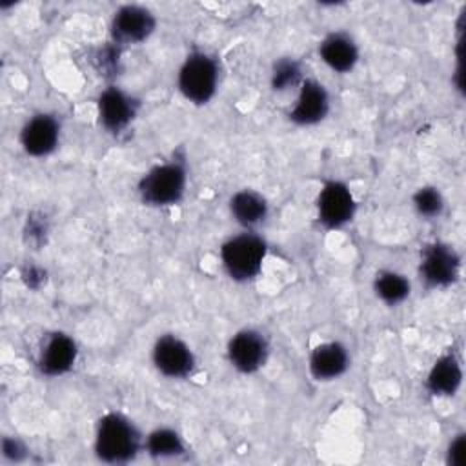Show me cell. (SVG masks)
Segmentation results:
<instances>
[{"label":"cell","instance_id":"cell-20","mask_svg":"<svg viewBox=\"0 0 466 466\" xmlns=\"http://www.w3.org/2000/svg\"><path fill=\"white\" fill-rule=\"evenodd\" d=\"M300 82V67L295 60H280L271 73V86L275 91H284Z\"/></svg>","mask_w":466,"mask_h":466},{"label":"cell","instance_id":"cell-22","mask_svg":"<svg viewBox=\"0 0 466 466\" xmlns=\"http://www.w3.org/2000/svg\"><path fill=\"white\" fill-rule=\"evenodd\" d=\"M464 457H466V439H464V435H459V437L450 444L448 461H450L453 466H461V464L464 462Z\"/></svg>","mask_w":466,"mask_h":466},{"label":"cell","instance_id":"cell-1","mask_svg":"<svg viewBox=\"0 0 466 466\" xmlns=\"http://www.w3.org/2000/svg\"><path fill=\"white\" fill-rule=\"evenodd\" d=\"M140 448V435L133 422L120 413L100 419L95 437V451L106 462H127Z\"/></svg>","mask_w":466,"mask_h":466},{"label":"cell","instance_id":"cell-15","mask_svg":"<svg viewBox=\"0 0 466 466\" xmlns=\"http://www.w3.org/2000/svg\"><path fill=\"white\" fill-rule=\"evenodd\" d=\"M322 60L339 73H346L351 71L353 66L359 60V49L355 46V42L351 40V36H348L346 33H331L328 35L319 49Z\"/></svg>","mask_w":466,"mask_h":466},{"label":"cell","instance_id":"cell-19","mask_svg":"<svg viewBox=\"0 0 466 466\" xmlns=\"http://www.w3.org/2000/svg\"><path fill=\"white\" fill-rule=\"evenodd\" d=\"M375 291L386 304H399L410 293V282L395 271H380L375 279Z\"/></svg>","mask_w":466,"mask_h":466},{"label":"cell","instance_id":"cell-5","mask_svg":"<svg viewBox=\"0 0 466 466\" xmlns=\"http://www.w3.org/2000/svg\"><path fill=\"white\" fill-rule=\"evenodd\" d=\"M317 211L326 228H340L350 222L355 213V200L348 186L339 180L326 182L317 198Z\"/></svg>","mask_w":466,"mask_h":466},{"label":"cell","instance_id":"cell-17","mask_svg":"<svg viewBox=\"0 0 466 466\" xmlns=\"http://www.w3.org/2000/svg\"><path fill=\"white\" fill-rule=\"evenodd\" d=\"M229 209L233 218L246 228H253L260 224L268 215L266 200L258 193L249 189L235 193L229 202Z\"/></svg>","mask_w":466,"mask_h":466},{"label":"cell","instance_id":"cell-8","mask_svg":"<svg viewBox=\"0 0 466 466\" xmlns=\"http://www.w3.org/2000/svg\"><path fill=\"white\" fill-rule=\"evenodd\" d=\"M228 357L238 371L253 373L260 370L268 359V342L258 331L242 329L229 340Z\"/></svg>","mask_w":466,"mask_h":466},{"label":"cell","instance_id":"cell-7","mask_svg":"<svg viewBox=\"0 0 466 466\" xmlns=\"http://www.w3.org/2000/svg\"><path fill=\"white\" fill-rule=\"evenodd\" d=\"M153 362L162 375L182 379L191 373L195 357L184 340L175 335H164L155 342Z\"/></svg>","mask_w":466,"mask_h":466},{"label":"cell","instance_id":"cell-4","mask_svg":"<svg viewBox=\"0 0 466 466\" xmlns=\"http://www.w3.org/2000/svg\"><path fill=\"white\" fill-rule=\"evenodd\" d=\"M186 187V169L178 162H166L151 167L138 184L144 202L151 206H171L178 202Z\"/></svg>","mask_w":466,"mask_h":466},{"label":"cell","instance_id":"cell-12","mask_svg":"<svg viewBox=\"0 0 466 466\" xmlns=\"http://www.w3.org/2000/svg\"><path fill=\"white\" fill-rule=\"evenodd\" d=\"M60 127L55 116L51 115H36L33 116L20 133L22 147L31 157H46L58 144Z\"/></svg>","mask_w":466,"mask_h":466},{"label":"cell","instance_id":"cell-3","mask_svg":"<svg viewBox=\"0 0 466 466\" xmlns=\"http://www.w3.org/2000/svg\"><path fill=\"white\" fill-rule=\"evenodd\" d=\"M218 84L217 62L202 53H191L178 71V89L193 104H206L213 98Z\"/></svg>","mask_w":466,"mask_h":466},{"label":"cell","instance_id":"cell-18","mask_svg":"<svg viewBox=\"0 0 466 466\" xmlns=\"http://www.w3.org/2000/svg\"><path fill=\"white\" fill-rule=\"evenodd\" d=\"M146 448L153 457H158V459L177 457L184 451L180 435L169 428H158V430L151 431L147 437Z\"/></svg>","mask_w":466,"mask_h":466},{"label":"cell","instance_id":"cell-9","mask_svg":"<svg viewBox=\"0 0 466 466\" xmlns=\"http://www.w3.org/2000/svg\"><path fill=\"white\" fill-rule=\"evenodd\" d=\"M155 29V16L140 5H122L111 22V33L118 44H137L146 40Z\"/></svg>","mask_w":466,"mask_h":466},{"label":"cell","instance_id":"cell-16","mask_svg":"<svg viewBox=\"0 0 466 466\" xmlns=\"http://www.w3.org/2000/svg\"><path fill=\"white\" fill-rule=\"evenodd\" d=\"M461 380L462 370L457 357L453 353H446L430 370L426 384L433 395H453L459 390Z\"/></svg>","mask_w":466,"mask_h":466},{"label":"cell","instance_id":"cell-14","mask_svg":"<svg viewBox=\"0 0 466 466\" xmlns=\"http://www.w3.org/2000/svg\"><path fill=\"white\" fill-rule=\"evenodd\" d=\"M348 368V351L339 342H324L309 355V371L317 380H331Z\"/></svg>","mask_w":466,"mask_h":466},{"label":"cell","instance_id":"cell-13","mask_svg":"<svg viewBox=\"0 0 466 466\" xmlns=\"http://www.w3.org/2000/svg\"><path fill=\"white\" fill-rule=\"evenodd\" d=\"M76 360V344L66 333H53L44 344L38 366L46 375H62L73 368Z\"/></svg>","mask_w":466,"mask_h":466},{"label":"cell","instance_id":"cell-11","mask_svg":"<svg viewBox=\"0 0 466 466\" xmlns=\"http://www.w3.org/2000/svg\"><path fill=\"white\" fill-rule=\"evenodd\" d=\"M328 107H329V98L324 86L317 80L308 78L300 84V91L295 106L289 111V118L300 126L317 124L326 116Z\"/></svg>","mask_w":466,"mask_h":466},{"label":"cell","instance_id":"cell-10","mask_svg":"<svg viewBox=\"0 0 466 466\" xmlns=\"http://www.w3.org/2000/svg\"><path fill=\"white\" fill-rule=\"evenodd\" d=\"M137 113V102L118 87H107L98 96V118L104 129L120 133Z\"/></svg>","mask_w":466,"mask_h":466},{"label":"cell","instance_id":"cell-21","mask_svg":"<svg viewBox=\"0 0 466 466\" xmlns=\"http://www.w3.org/2000/svg\"><path fill=\"white\" fill-rule=\"evenodd\" d=\"M415 209L422 217H435L442 211V197L435 187H420L413 197Z\"/></svg>","mask_w":466,"mask_h":466},{"label":"cell","instance_id":"cell-2","mask_svg":"<svg viewBox=\"0 0 466 466\" xmlns=\"http://www.w3.org/2000/svg\"><path fill=\"white\" fill-rule=\"evenodd\" d=\"M266 257V244L260 237L242 233L226 240L220 248V258L235 280H249L258 275Z\"/></svg>","mask_w":466,"mask_h":466},{"label":"cell","instance_id":"cell-6","mask_svg":"<svg viewBox=\"0 0 466 466\" xmlns=\"http://www.w3.org/2000/svg\"><path fill=\"white\" fill-rule=\"evenodd\" d=\"M459 277V257L457 253L441 242L430 244L422 251L420 258V279L433 288H444L455 282Z\"/></svg>","mask_w":466,"mask_h":466}]
</instances>
